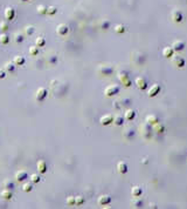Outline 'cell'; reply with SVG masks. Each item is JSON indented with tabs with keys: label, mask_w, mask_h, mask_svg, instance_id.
I'll list each match as a JSON object with an SVG mask.
<instances>
[{
	"label": "cell",
	"mask_w": 187,
	"mask_h": 209,
	"mask_svg": "<svg viewBox=\"0 0 187 209\" xmlns=\"http://www.w3.org/2000/svg\"><path fill=\"white\" fill-rule=\"evenodd\" d=\"M27 178H28V174H27L25 170H19V172L15 174V179H16L19 182H23V181H26Z\"/></svg>",
	"instance_id": "cell-13"
},
{
	"label": "cell",
	"mask_w": 187,
	"mask_h": 209,
	"mask_svg": "<svg viewBox=\"0 0 187 209\" xmlns=\"http://www.w3.org/2000/svg\"><path fill=\"white\" fill-rule=\"evenodd\" d=\"M185 42L183 41V40H176L173 44H172V48H173V51H176V52H181V51H184L185 49Z\"/></svg>",
	"instance_id": "cell-6"
},
{
	"label": "cell",
	"mask_w": 187,
	"mask_h": 209,
	"mask_svg": "<svg viewBox=\"0 0 187 209\" xmlns=\"http://www.w3.org/2000/svg\"><path fill=\"white\" fill-rule=\"evenodd\" d=\"M1 196L5 199V200H11L12 199V193L9 192V189H5L1 192Z\"/></svg>",
	"instance_id": "cell-27"
},
{
	"label": "cell",
	"mask_w": 187,
	"mask_h": 209,
	"mask_svg": "<svg viewBox=\"0 0 187 209\" xmlns=\"http://www.w3.org/2000/svg\"><path fill=\"white\" fill-rule=\"evenodd\" d=\"M25 32H26V34L30 35V34L34 33V27H33V26H27V27L25 28Z\"/></svg>",
	"instance_id": "cell-40"
},
{
	"label": "cell",
	"mask_w": 187,
	"mask_h": 209,
	"mask_svg": "<svg viewBox=\"0 0 187 209\" xmlns=\"http://www.w3.org/2000/svg\"><path fill=\"white\" fill-rule=\"evenodd\" d=\"M30 181H32L33 183H38V182L40 181V175H38V174L30 175Z\"/></svg>",
	"instance_id": "cell-37"
},
{
	"label": "cell",
	"mask_w": 187,
	"mask_h": 209,
	"mask_svg": "<svg viewBox=\"0 0 187 209\" xmlns=\"http://www.w3.org/2000/svg\"><path fill=\"white\" fill-rule=\"evenodd\" d=\"M35 44H36V46H38V47H42V46H45V44H46V40H45V38H42V37H39V38H36V40H35Z\"/></svg>",
	"instance_id": "cell-30"
},
{
	"label": "cell",
	"mask_w": 187,
	"mask_h": 209,
	"mask_svg": "<svg viewBox=\"0 0 187 209\" xmlns=\"http://www.w3.org/2000/svg\"><path fill=\"white\" fill-rule=\"evenodd\" d=\"M32 189H33V185H32V183H29V182L23 183V186H22V190H23V192L28 193V192H30Z\"/></svg>",
	"instance_id": "cell-32"
},
{
	"label": "cell",
	"mask_w": 187,
	"mask_h": 209,
	"mask_svg": "<svg viewBox=\"0 0 187 209\" xmlns=\"http://www.w3.org/2000/svg\"><path fill=\"white\" fill-rule=\"evenodd\" d=\"M21 1H28V0H21Z\"/></svg>",
	"instance_id": "cell-44"
},
{
	"label": "cell",
	"mask_w": 187,
	"mask_h": 209,
	"mask_svg": "<svg viewBox=\"0 0 187 209\" xmlns=\"http://www.w3.org/2000/svg\"><path fill=\"white\" fill-rule=\"evenodd\" d=\"M6 77V72L4 69H0V79H4Z\"/></svg>",
	"instance_id": "cell-42"
},
{
	"label": "cell",
	"mask_w": 187,
	"mask_h": 209,
	"mask_svg": "<svg viewBox=\"0 0 187 209\" xmlns=\"http://www.w3.org/2000/svg\"><path fill=\"white\" fill-rule=\"evenodd\" d=\"M172 64H173L176 67H178V68H183V67H185L186 61H185V59H184L181 55H174V57L172 58Z\"/></svg>",
	"instance_id": "cell-1"
},
{
	"label": "cell",
	"mask_w": 187,
	"mask_h": 209,
	"mask_svg": "<svg viewBox=\"0 0 187 209\" xmlns=\"http://www.w3.org/2000/svg\"><path fill=\"white\" fill-rule=\"evenodd\" d=\"M111 202V196L110 195H102L98 198V205L99 206H105Z\"/></svg>",
	"instance_id": "cell-14"
},
{
	"label": "cell",
	"mask_w": 187,
	"mask_h": 209,
	"mask_svg": "<svg viewBox=\"0 0 187 209\" xmlns=\"http://www.w3.org/2000/svg\"><path fill=\"white\" fill-rule=\"evenodd\" d=\"M117 170H118V173L119 174H126L127 173V165L124 162V161H119L118 163H117Z\"/></svg>",
	"instance_id": "cell-12"
},
{
	"label": "cell",
	"mask_w": 187,
	"mask_h": 209,
	"mask_svg": "<svg viewBox=\"0 0 187 209\" xmlns=\"http://www.w3.org/2000/svg\"><path fill=\"white\" fill-rule=\"evenodd\" d=\"M57 12V8L55 7V6H49V7H47V14H49V15H53V14H55Z\"/></svg>",
	"instance_id": "cell-34"
},
{
	"label": "cell",
	"mask_w": 187,
	"mask_h": 209,
	"mask_svg": "<svg viewBox=\"0 0 187 209\" xmlns=\"http://www.w3.org/2000/svg\"><path fill=\"white\" fill-rule=\"evenodd\" d=\"M38 13H39V14H47V6H45V5H39V6H38Z\"/></svg>",
	"instance_id": "cell-33"
},
{
	"label": "cell",
	"mask_w": 187,
	"mask_h": 209,
	"mask_svg": "<svg viewBox=\"0 0 187 209\" xmlns=\"http://www.w3.org/2000/svg\"><path fill=\"white\" fill-rule=\"evenodd\" d=\"M153 129H154L157 133H163V132L165 130V126L158 121L157 123H154V125H153Z\"/></svg>",
	"instance_id": "cell-21"
},
{
	"label": "cell",
	"mask_w": 187,
	"mask_h": 209,
	"mask_svg": "<svg viewBox=\"0 0 187 209\" xmlns=\"http://www.w3.org/2000/svg\"><path fill=\"white\" fill-rule=\"evenodd\" d=\"M160 89H162V87H160L158 84H154V85H152V86L150 87V89H149V92H147V95H149L150 98H154L156 95L159 94Z\"/></svg>",
	"instance_id": "cell-4"
},
{
	"label": "cell",
	"mask_w": 187,
	"mask_h": 209,
	"mask_svg": "<svg viewBox=\"0 0 187 209\" xmlns=\"http://www.w3.org/2000/svg\"><path fill=\"white\" fill-rule=\"evenodd\" d=\"M136 86L140 89V91H144V89H146L147 88V82H146V80L144 79V78H137L136 79Z\"/></svg>",
	"instance_id": "cell-9"
},
{
	"label": "cell",
	"mask_w": 187,
	"mask_h": 209,
	"mask_svg": "<svg viewBox=\"0 0 187 209\" xmlns=\"http://www.w3.org/2000/svg\"><path fill=\"white\" fill-rule=\"evenodd\" d=\"M131 206H132L133 208H140V207L143 206V201H142L140 199H135V200L131 201Z\"/></svg>",
	"instance_id": "cell-25"
},
{
	"label": "cell",
	"mask_w": 187,
	"mask_h": 209,
	"mask_svg": "<svg viewBox=\"0 0 187 209\" xmlns=\"http://www.w3.org/2000/svg\"><path fill=\"white\" fill-rule=\"evenodd\" d=\"M171 18H172V20L174 21V22H181L183 21V19H184V16H183V13H181V11H179V9H173L172 12H171Z\"/></svg>",
	"instance_id": "cell-2"
},
{
	"label": "cell",
	"mask_w": 187,
	"mask_h": 209,
	"mask_svg": "<svg viewBox=\"0 0 187 209\" xmlns=\"http://www.w3.org/2000/svg\"><path fill=\"white\" fill-rule=\"evenodd\" d=\"M150 206H151V207H152V208H156V205H154V203H151V205H150Z\"/></svg>",
	"instance_id": "cell-43"
},
{
	"label": "cell",
	"mask_w": 187,
	"mask_h": 209,
	"mask_svg": "<svg viewBox=\"0 0 187 209\" xmlns=\"http://www.w3.org/2000/svg\"><path fill=\"white\" fill-rule=\"evenodd\" d=\"M158 121H159V119H158V116L154 115V114H150V115L146 116V123L154 125V123H157Z\"/></svg>",
	"instance_id": "cell-16"
},
{
	"label": "cell",
	"mask_w": 187,
	"mask_h": 209,
	"mask_svg": "<svg viewBox=\"0 0 187 209\" xmlns=\"http://www.w3.org/2000/svg\"><path fill=\"white\" fill-rule=\"evenodd\" d=\"M66 202H67V205H69V206H75V196H69Z\"/></svg>",
	"instance_id": "cell-39"
},
{
	"label": "cell",
	"mask_w": 187,
	"mask_h": 209,
	"mask_svg": "<svg viewBox=\"0 0 187 209\" xmlns=\"http://www.w3.org/2000/svg\"><path fill=\"white\" fill-rule=\"evenodd\" d=\"M118 93V86L117 85H110L104 89V94L106 97H112Z\"/></svg>",
	"instance_id": "cell-3"
},
{
	"label": "cell",
	"mask_w": 187,
	"mask_h": 209,
	"mask_svg": "<svg viewBox=\"0 0 187 209\" xmlns=\"http://www.w3.org/2000/svg\"><path fill=\"white\" fill-rule=\"evenodd\" d=\"M4 71L5 72H9V73L14 72L15 71V64L14 62H6L5 66H4Z\"/></svg>",
	"instance_id": "cell-18"
},
{
	"label": "cell",
	"mask_w": 187,
	"mask_h": 209,
	"mask_svg": "<svg viewBox=\"0 0 187 209\" xmlns=\"http://www.w3.org/2000/svg\"><path fill=\"white\" fill-rule=\"evenodd\" d=\"M47 94H48L47 89H46V88H43V87H40V88H38V91H36L35 98H36V100H38V101H43V100L46 99Z\"/></svg>",
	"instance_id": "cell-5"
},
{
	"label": "cell",
	"mask_w": 187,
	"mask_h": 209,
	"mask_svg": "<svg viewBox=\"0 0 187 209\" xmlns=\"http://www.w3.org/2000/svg\"><path fill=\"white\" fill-rule=\"evenodd\" d=\"M173 53H174V51H173V48H172V46L170 47H165L164 49H163V55L165 57V58H171L172 55H173Z\"/></svg>",
	"instance_id": "cell-17"
},
{
	"label": "cell",
	"mask_w": 187,
	"mask_h": 209,
	"mask_svg": "<svg viewBox=\"0 0 187 209\" xmlns=\"http://www.w3.org/2000/svg\"><path fill=\"white\" fill-rule=\"evenodd\" d=\"M23 41V35L22 34H15V42L16 44H20Z\"/></svg>",
	"instance_id": "cell-41"
},
{
	"label": "cell",
	"mask_w": 187,
	"mask_h": 209,
	"mask_svg": "<svg viewBox=\"0 0 187 209\" xmlns=\"http://www.w3.org/2000/svg\"><path fill=\"white\" fill-rule=\"evenodd\" d=\"M135 116H136V112H135L133 109H127V110L125 112V114H124V117H125L126 120H133Z\"/></svg>",
	"instance_id": "cell-19"
},
{
	"label": "cell",
	"mask_w": 187,
	"mask_h": 209,
	"mask_svg": "<svg viewBox=\"0 0 187 209\" xmlns=\"http://www.w3.org/2000/svg\"><path fill=\"white\" fill-rule=\"evenodd\" d=\"M112 122H113V125H116V126H122L123 122H124V119H123L120 115H116V116L113 117Z\"/></svg>",
	"instance_id": "cell-23"
},
{
	"label": "cell",
	"mask_w": 187,
	"mask_h": 209,
	"mask_svg": "<svg viewBox=\"0 0 187 209\" xmlns=\"http://www.w3.org/2000/svg\"><path fill=\"white\" fill-rule=\"evenodd\" d=\"M150 132H151V128H150L149 123H144L140 126V133L144 137H150Z\"/></svg>",
	"instance_id": "cell-11"
},
{
	"label": "cell",
	"mask_w": 187,
	"mask_h": 209,
	"mask_svg": "<svg viewBox=\"0 0 187 209\" xmlns=\"http://www.w3.org/2000/svg\"><path fill=\"white\" fill-rule=\"evenodd\" d=\"M4 16H5L7 20H13L14 16H15V11H14V8H13V7H7V8H5Z\"/></svg>",
	"instance_id": "cell-7"
},
{
	"label": "cell",
	"mask_w": 187,
	"mask_h": 209,
	"mask_svg": "<svg viewBox=\"0 0 187 209\" xmlns=\"http://www.w3.org/2000/svg\"><path fill=\"white\" fill-rule=\"evenodd\" d=\"M112 120H113V117H112L110 114H105V115H103V116L99 119V122H101L103 126H108V125L112 123Z\"/></svg>",
	"instance_id": "cell-10"
},
{
	"label": "cell",
	"mask_w": 187,
	"mask_h": 209,
	"mask_svg": "<svg viewBox=\"0 0 187 209\" xmlns=\"http://www.w3.org/2000/svg\"><path fill=\"white\" fill-rule=\"evenodd\" d=\"M0 29L2 32H6L8 29V24L6 21H0Z\"/></svg>",
	"instance_id": "cell-38"
},
{
	"label": "cell",
	"mask_w": 187,
	"mask_h": 209,
	"mask_svg": "<svg viewBox=\"0 0 187 209\" xmlns=\"http://www.w3.org/2000/svg\"><path fill=\"white\" fill-rule=\"evenodd\" d=\"M13 62L15 65H23L25 64V58L22 55H16L14 59H13Z\"/></svg>",
	"instance_id": "cell-24"
},
{
	"label": "cell",
	"mask_w": 187,
	"mask_h": 209,
	"mask_svg": "<svg viewBox=\"0 0 187 209\" xmlns=\"http://www.w3.org/2000/svg\"><path fill=\"white\" fill-rule=\"evenodd\" d=\"M115 32L118 34H122L125 32V26L124 25H116L115 26Z\"/></svg>",
	"instance_id": "cell-29"
},
{
	"label": "cell",
	"mask_w": 187,
	"mask_h": 209,
	"mask_svg": "<svg viewBox=\"0 0 187 209\" xmlns=\"http://www.w3.org/2000/svg\"><path fill=\"white\" fill-rule=\"evenodd\" d=\"M68 31H69V27L66 25V24H60L57 27H56V34H59V35H66L67 33H68Z\"/></svg>",
	"instance_id": "cell-8"
},
{
	"label": "cell",
	"mask_w": 187,
	"mask_h": 209,
	"mask_svg": "<svg viewBox=\"0 0 187 209\" xmlns=\"http://www.w3.org/2000/svg\"><path fill=\"white\" fill-rule=\"evenodd\" d=\"M142 193H143V189H142L140 187H138V186L133 187V188H132V190H131V194H132V196H135V198L140 196V195H142Z\"/></svg>",
	"instance_id": "cell-20"
},
{
	"label": "cell",
	"mask_w": 187,
	"mask_h": 209,
	"mask_svg": "<svg viewBox=\"0 0 187 209\" xmlns=\"http://www.w3.org/2000/svg\"><path fill=\"white\" fill-rule=\"evenodd\" d=\"M2 186H4L6 189H12V188H14V183H13L11 180H5V181L2 182Z\"/></svg>",
	"instance_id": "cell-28"
},
{
	"label": "cell",
	"mask_w": 187,
	"mask_h": 209,
	"mask_svg": "<svg viewBox=\"0 0 187 209\" xmlns=\"http://www.w3.org/2000/svg\"><path fill=\"white\" fill-rule=\"evenodd\" d=\"M119 79H120L122 84H123L125 87H130V86H131V81L129 80L127 75H119Z\"/></svg>",
	"instance_id": "cell-22"
},
{
	"label": "cell",
	"mask_w": 187,
	"mask_h": 209,
	"mask_svg": "<svg viewBox=\"0 0 187 209\" xmlns=\"http://www.w3.org/2000/svg\"><path fill=\"white\" fill-rule=\"evenodd\" d=\"M101 68H102V72H103L104 75H109V74L112 72V68H111L110 66H108V65H104V66L101 67Z\"/></svg>",
	"instance_id": "cell-31"
},
{
	"label": "cell",
	"mask_w": 187,
	"mask_h": 209,
	"mask_svg": "<svg viewBox=\"0 0 187 209\" xmlns=\"http://www.w3.org/2000/svg\"><path fill=\"white\" fill-rule=\"evenodd\" d=\"M8 41H9V37L6 33H1L0 34V44L6 45V44H8Z\"/></svg>",
	"instance_id": "cell-26"
},
{
	"label": "cell",
	"mask_w": 187,
	"mask_h": 209,
	"mask_svg": "<svg viewBox=\"0 0 187 209\" xmlns=\"http://www.w3.org/2000/svg\"><path fill=\"white\" fill-rule=\"evenodd\" d=\"M83 202H84V198H83V196L79 195V196H76V198H75V205L80 206V205H82Z\"/></svg>",
	"instance_id": "cell-36"
},
{
	"label": "cell",
	"mask_w": 187,
	"mask_h": 209,
	"mask_svg": "<svg viewBox=\"0 0 187 209\" xmlns=\"http://www.w3.org/2000/svg\"><path fill=\"white\" fill-rule=\"evenodd\" d=\"M36 167H38V170H39L41 174H43V173H46V172H47V163H46L43 160L38 161Z\"/></svg>",
	"instance_id": "cell-15"
},
{
	"label": "cell",
	"mask_w": 187,
	"mask_h": 209,
	"mask_svg": "<svg viewBox=\"0 0 187 209\" xmlns=\"http://www.w3.org/2000/svg\"><path fill=\"white\" fill-rule=\"evenodd\" d=\"M39 53V49H38V46H32L29 48V54L30 55H38Z\"/></svg>",
	"instance_id": "cell-35"
}]
</instances>
